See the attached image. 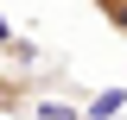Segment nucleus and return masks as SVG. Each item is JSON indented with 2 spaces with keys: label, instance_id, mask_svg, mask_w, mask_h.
Segmentation results:
<instances>
[{
  "label": "nucleus",
  "instance_id": "f03ea898",
  "mask_svg": "<svg viewBox=\"0 0 127 120\" xmlns=\"http://www.w3.org/2000/svg\"><path fill=\"white\" fill-rule=\"evenodd\" d=\"M127 107V89H102L95 101H83V114H121Z\"/></svg>",
  "mask_w": 127,
  "mask_h": 120
},
{
  "label": "nucleus",
  "instance_id": "f257e3e1",
  "mask_svg": "<svg viewBox=\"0 0 127 120\" xmlns=\"http://www.w3.org/2000/svg\"><path fill=\"white\" fill-rule=\"evenodd\" d=\"M95 13H102V25L114 32V38H127V0H89Z\"/></svg>",
  "mask_w": 127,
  "mask_h": 120
}]
</instances>
